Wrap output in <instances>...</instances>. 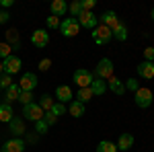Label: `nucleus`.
<instances>
[{"label": "nucleus", "mask_w": 154, "mask_h": 152, "mask_svg": "<svg viewBox=\"0 0 154 152\" xmlns=\"http://www.w3.org/2000/svg\"><path fill=\"white\" fill-rule=\"evenodd\" d=\"M93 76H95V78H101V80H109V78L113 76V62H111L109 58L99 60V64H97Z\"/></svg>", "instance_id": "nucleus-1"}, {"label": "nucleus", "mask_w": 154, "mask_h": 152, "mask_svg": "<svg viewBox=\"0 0 154 152\" xmlns=\"http://www.w3.org/2000/svg\"><path fill=\"white\" fill-rule=\"evenodd\" d=\"M111 39H113V31H111L109 27L99 23L95 29H93V41H95L97 45H105V43H109Z\"/></svg>", "instance_id": "nucleus-2"}, {"label": "nucleus", "mask_w": 154, "mask_h": 152, "mask_svg": "<svg viewBox=\"0 0 154 152\" xmlns=\"http://www.w3.org/2000/svg\"><path fill=\"white\" fill-rule=\"evenodd\" d=\"M60 31L64 37H76L78 31H80V25H78V19L74 17H66L62 23H60Z\"/></svg>", "instance_id": "nucleus-3"}, {"label": "nucleus", "mask_w": 154, "mask_h": 152, "mask_svg": "<svg viewBox=\"0 0 154 152\" xmlns=\"http://www.w3.org/2000/svg\"><path fill=\"white\" fill-rule=\"evenodd\" d=\"M154 95H152V91L150 88H146V86H140L136 93H134V101H136V105L138 107H142V109H146V107H150L152 105V99Z\"/></svg>", "instance_id": "nucleus-4"}, {"label": "nucleus", "mask_w": 154, "mask_h": 152, "mask_svg": "<svg viewBox=\"0 0 154 152\" xmlns=\"http://www.w3.org/2000/svg\"><path fill=\"white\" fill-rule=\"evenodd\" d=\"M43 113H45V111H43V109L39 107V103H35V101L23 107V117L29 119V121H33V123L39 121V119H43Z\"/></svg>", "instance_id": "nucleus-5"}, {"label": "nucleus", "mask_w": 154, "mask_h": 152, "mask_svg": "<svg viewBox=\"0 0 154 152\" xmlns=\"http://www.w3.org/2000/svg\"><path fill=\"white\" fill-rule=\"evenodd\" d=\"M93 80H95V76H93V72H91V70L78 68V70L74 72V82H76V84H78L80 88H88Z\"/></svg>", "instance_id": "nucleus-6"}, {"label": "nucleus", "mask_w": 154, "mask_h": 152, "mask_svg": "<svg viewBox=\"0 0 154 152\" xmlns=\"http://www.w3.org/2000/svg\"><path fill=\"white\" fill-rule=\"evenodd\" d=\"M19 86H21V91L25 93H33L37 86V76L33 72H25L23 76H21V80H19Z\"/></svg>", "instance_id": "nucleus-7"}, {"label": "nucleus", "mask_w": 154, "mask_h": 152, "mask_svg": "<svg viewBox=\"0 0 154 152\" xmlns=\"http://www.w3.org/2000/svg\"><path fill=\"white\" fill-rule=\"evenodd\" d=\"M31 43H33L35 47H39V49L48 47L49 45V31H45V29H37V31H33Z\"/></svg>", "instance_id": "nucleus-8"}, {"label": "nucleus", "mask_w": 154, "mask_h": 152, "mask_svg": "<svg viewBox=\"0 0 154 152\" xmlns=\"http://www.w3.org/2000/svg\"><path fill=\"white\" fill-rule=\"evenodd\" d=\"M21 66H23V62L21 58H17V56H8L6 60H2V68H4V74H17V72L21 70Z\"/></svg>", "instance_id": "nucleus-9"}, {"label": "nucleus", "mask_w": 154, "mask_h": 152, "mask_svg": "<svg viewBox=\"0 0 154 152\" xmlns=\"http://www.w3.org/2000/svg\"><path fill=\"white\" fill-rule=\"evenodd\" d=\"M78 25L80 27H86V29H95L97 25H99V17L93 14L91 11H82L80 17H78Z\"/></svg>", "instance_id": "nucleus-10"}, {"label": "nucleus", "mask_w": 154, "mask_h": 152, "mask_svg": "<svg viewBox=\"0 0 154 152\" xmlns=\"http://www.w3.org/2000/svg\"><path fill=\"white\" fill-rule=\"evenodd\" d=\"M0 152H25V140L23 138H12V140L4 142Z\"/></svg>", "instance_id": "nucleus-11"}, {"label": "nucleus", "mask_w": 154, "mask_h": 152, "mask_svg": "<svg viewBox=\"0 0 154 152\" xmlns=\"http://www.w3.org/2000/svg\"><path fill=\"white\" fill-rule=\"evenodd\" d=\"M107 88L111 91V93H115L117 97H121V95H125V84L119 80L117 76H111L109 80H107Z\"/></svg>", "instance_id": "nucleus-12"}, {"label": "nucleus", "mask_w": 154, "mask_h": 152, "mask_svg": "<svg viewBox=\"0 0 154 152\" xmlns=\"http://www.w3.org/2000/svg\"><path fill=\"white\" fill-rule=\"evenodd\" d=\"M56 99H58L60 103H70L72 99H74V95H72V88L70 86H66V84H62V86H58L56 88Z\"/></svg>", "instance_id": "nucleus-13"}, {"label": "nucleus", "mask_w": 154, "mask_h": 152, "mask_svg": "<svg viewBox=\"0 0 154 152\" xmlns=\"http://www.w3.org/2000/svg\"><path fill=\"white\" fill-rule=\"evenodd\" d=\"M21 93H23V91H21L19 82H12L11 86L6 88V95H4V99H6V101H4V103H8V105H11V103H14V101H19Z\"/></svg>", "instance_id": "nucleus-14"}, {"label": "nucleus", "mask_w": 154, "mask_h": 152, "mask_svg": "<svg viewBox=\"0 0 154 152\" xmlns=\"http://www.w3.org/2000/svg\"><path fill=\"white\" fill-rule=\"evenodd\" d=\"M8 126H11V134L14 138H21L25 134V121L21 117H12L11 121H8Z\"/></svg>", "instance_id": "nucleus-15"}, {"label": "nucleus", "mask_w": 154, "mask_h": 152, "mask_svg": "<svg viewBox=\"0 0 154 152\" xmlns=\"http://www.w3.org/2000/svg\"><path fill=\"white\" fill-rule=\"evenodd\" d=\"M101 25H105V27H109V29L113 31V29H115V27L119 25L117 14H115L113 11H107V12H103V14H101Z\"/></svg>", "instance_id": "nucleus-16"}, {"label": "nucleus", "mask_w": 154, "mask_h": 152, "mask_svg": "<svg viewBox=\"0 0 154 152\" xmlns=\"http://www.w3.org/2000/svg\"><path fill=\"white\" fill-rule=\"evenodd\" d=\"M138 74L142 78H154V62H140L138 64Z\"/></svg>", "instance_id": "nucleus-17"}, {"label": "nucleus", "mask_w": 154, "mask_h": 152, "mask_svg": "<svg viewBox=\"0 0 154 152\" xmlns=\"http://www.w3.org/2000/svg\"><path fill=\"white\" fill-rule=\"evenodd\" d=\"M49 11L54 17H66V12H68V6H66V2L64 0H54L51 4H49Z\"/></svg>", "instance_id": "nucleus-18"}, {"label": "nucleus", "mask_w": 154, "mask_h": 152, "mask_svg": "<svg viewBox=\"0 0 154 152\" xmlns=\"http://www.w3.org/2000/svg\"><path fill=\"white\" fill-rule=\"evenodd\" d=\"M12 117H14V111L8 103H0V123H8Z\"/></svg>", "instance_id": "nucleus-19"}, {"label": "nucleus", "mask_w": 154, "mask_h": 152, "mask_svg": "<svg viewBox=\"0 0 154 152\" xmlns=\"http://www.w3.org/2000/svg\"><path fill=\"white\" fill-rule=\"evenodd\" d=\"M91 91L95 97H101V95H105L107 91V80H101V78H95V80L91 82Z\"/></svg>", "instance_id": "nucleus-20"}, {"label": "nucleus", "mask_w": 154, "mask_h": 152, "mask_svg": "<svg viewBox=\"0 0 154 152\" xmlns=\"http://www.w3.org/2000/svg\"><path fill=\"white\" fill-rule=\"evenodd\" d=\"M134 146V136L131 134H121L117 142V150H130Z\"/></svg>", "instance_id": "nucleus-21"}, {"label": "nucleus", "mask_w": 154, "mask_h": 152, "mask_svg": "<svg viewBox=\"0 0 154 152\" xmlns=\"http://www.w3.org/2000/svg\"><path fill=\"white\" fill-rule=\"evenodd\" d=\"M93 97H95V95H93V91H91V86H88V88H78V93H76V99H74V101H78V103L86 105Z\"/></svg>", "instance_id": "nucleus-22"}, {"label": "nucleus", "mask_w": 154, "mask_h": 152, "mask_svg": "<svg viewBox=\"0 0 154 152\" xmlns=\"http://www.w3.org/2000/svg\"><path fill=\"white\" fill-rule=\"evenodd\" d=\"M68 113L72 117H82L84 115V105L82 103H78V101H70V105H68Z\"/></svg>", "instance_id": "nucleus-23"}, {"label": "nucleus", "mask_w": 154, "mask_h": 152, "mask_svg": "<svg viewBox=\"0 0 154 152\" xmlns=\"http://www.w3.org/2000/svg\"><path fill=\"white\" fill-rule=\"evenodd\" d=\"M113 37H115L117 41H125V39H128V27L121 23V21H119V25L113 29Z\"/></svg>", "instance_id": "nucleus-24"}, {"label": "nucleus", "mask_w": 154, "mask_h": 152, "mask_svg": "<svg viewBox=\"0 0 154 152\" xmlns=\"http://www.w3.org/2000/svg\"><path fill=\"white\" fill-rule=\"evenodd\" d=\"M6 43L14 49H19V31L17 29H11V31H6Z\"/></svg>", "instance_id": "nucleus-25"}, {"label": "nucleus", "mask_w": 154, "mask_h": 152, "mask_svg": "<svg viewBox=\"0 0 154 152\" xmlns=\"http://www.w3.org/2000/svg\"><path fill=\"white\" fill-rule=\"evenodd\" d=\"M97 152H117V146L113 144V142H99V146H97Z\"/></svg>", "instance_id": "nucleus-26"}, {"label": "nucleus", "mask_w": 154, "mask_h": 152, "mask_svg": "<svg viewBox=\"0 0 154 152\" xmlns=\"http://www.w3.org/2000/svg\"><path fill=\"white\" fill-rule=\"evenodd\" d=\"M68 12H70L74 19H78V17H80V12H82V2H80V0L72 2L70 6H68Z\"/></svg>", "instance_id": "nucleus-27"}, {"label": "nucleus", "mask_w": 154, "mask_h": 152, "mask_svg": "<svg viewBox=\"0 0 154 152\" xmlns=\"http://www.w3.org/2000/svg\"><path fill=\"white\" fill-rule=\"evenodd\" d=\"M39 107H41L43 111H49V109L54 107V99H51L49 95H43V97L39 99Z\"/></svg>", "instance_id": "nucleus-28"}, {"label": "nucleus", "mask_w": 154, "mask_h": 152, "mask_svg": "<svg viewBox=\"0 0 154 152\" xmlns=\"http://www.w3.org/2000/svg\"><path fill=\"white\" fill-rule=\"evenodd\" d=\"M49 113H51V115H56V117L64 115V113H66V105H64V103H54V107L49 109Z\"/></svg>", "instance_id": "nucleus-29"}, {"label": "nucleus", "mask_w": 154, "mask_h": 152, "mask_svg": "<svg viewBox=\"0 0 154 152\" xmlns=\"http://www.w3.org/2000/svg\"><path fill=\"white\" fill-rule=\"evenodd\" d=\"M11 51H12V47L8 45L6 41H2V43H0V58H2V60H6L8 56H12Z\"/></svg>", "instance_id": "nucleus-30"}, {"label": "nucleus", "mask_w": 154, "mask_h": 152, "mask_svg": "<svg viewBox=\"0 0 154 152\" xmlns=\"http://www.w3.org/2000/svg\"><path fill=\"white\" fill-rule=\"evenodd\" d=\"M123 84H125V91H134V93L140 88V82L136 80V78H128V80L123 82Z\"/></svg>", "instance_id": "nucleus-31"}, {"label": "nucleus", "mask_w": 154, "mask_h": 152, "mask_svg": "<svg viewBox=\"0 0 154 152\" xmlns=\"http://www.w3.org/2000/svg\"><path fill=\"white\" fill-rule=\"evenodd\" d=\"M12 84V78H11V74H0V88H8Z\"/></svg>", "instance_id": "nucleus-32"}, {"label": "nucleus", "mask_w": 154, "mask_h": 152, "mask_svg": "<svg viewBox=\"0 0 154 152\" xmlns=\"http://www.w3.org/2000/svg\"><path fill=\"white\" fill-rule=\"evenodd\" d=\"M48 129H49V126L45 123V121H43V119H39V121H35V132L39 134V136H41V134H45Z\"/></svg>", "instance_id": "nucleus-33"}, {"label": "nucleus", "mask_w": 154, "mask_h": 152, "mask_svg": "<svg viewBox=\"0 0 154 152\" xmlns=\"http://www.w3.org/2000/svg\"><path fill=\"white\" fill-rule=\"evenodd\" d=\"M19 103H23V107L25 105H29V103H33V93H21V97H19Z\"/></svg>", "instance_id": "nucleus-34"}, {"label": "nucleus", "mask_w": 154, "mask_h": 152, "mask_svg": "<svg viewBox=\"0 0 154 152\" xmlns=\"http://www.w3.org/2000/svg\"><path fill=\"white\" fill-rule=\"evenodd\" d=\"M45 23H48L49 29H60V19H58V17H54V14L48 17V21H45Z\"/></svg>", "instance_id": "nucleus-35"}, {"label": "nucleus", "mask_w": 154, "mask_h": 152, "mask_svg": "<svg viewBox=\"0 0 154 152\" xmlns=\"http://www.w3.org/2000/svg\"><path fill=\"white\" fill-rule=\"evenodd\" d=\"M43 121H45L48 126H54V123L58 121V117H56V115H51L49 111H45V113H43Z\"/></svg>", "instance_id": "nucleus-36"}, {"label": "nucleus", "mask_w": 154, "mask_h": 152, "mask_svg": "<svg viewBox=\"0 0 154 152\" xmlns=\"http://www.w3.org/2000/svg\"><path fill=\"white\" fill-rule=\"evenodd\" d=\"M144 60L146 62H154V47H146L144 49Z\"/></svg>", "instance_id": "nucleus-37"}, {"label": "nucleus", "mask_w": 154, "mask_h": 152, "mask_svg": "<svg viewBox=\"0 0 154 152\" xmlns=\"http://www.w3.org/2000/svg\"><path fill=\"white\" fill-rule=\"evenodd\" d=\"M49 66H51V60L49 58H43L41 62H39V70H43V72L49 70Z\"/></svg>", "instance_id": "nucleus-38"}, {"label": "nucleus", "mask_w": 154, "mask_h": 152, "mask_svg": "<svg viewBox=\"0 0 154 152\" xmlns=\"http://www.w3.org/2000/svg\"><path fill=\"white\" fill-rule=\"evenodd\" d=\"M82 2V11H93L95 8V0H80Z\"/></svg>", "instance_id": "nucleus-39"}, {"label": "nucleus", "mask_w": 154, "mask_h": 152, "mask_svg": "<svg viewBox=\"0 0 154 152\" xmlns=\"http://www.w3.org/2000/svg\"><path fill=\"white\" fill-rule=\"evenodd\" d=\"M8 19H11V14L6 11H0V25H4V23H8Z\"/></svg>", "instance_id": "nucleus-40"}, {"label": "nucleus", "mask_w": 154, "mask_h": 152, "mask_svg": "<svg viewBox=\"0 0 154 152\" xmlns=\"http://www.w3.org/2000/svg\"><path fill=\"white\" fill-rule=\"evenodd\" d=\"M0 6L2 8H8V6H12V0H0Z\"/></svg>", "instance_id": "nucleus-41"}, {"label": "nucleus", "mask_w": 154, "mask_h": 152, "mask_svg": "<svg viewBox=\"0 0 154 152\" xmlns=\"http://www.w3.org/2000/svg\"><path fill=\"white\" fill-rule=\"evenodd\" d=\"M0 74H4V68H2V62H0Z\"/></svg>", "instance_id": "nucleus-42"}, {"label": "nucleus", "mask_w": 154, "mask_h": 152, "mask_svg": "<svg viewBox=\"0 0 154 152\" xmlns=\"http://www.w3.org/2000/svg\"><path fill=\"white\" fill-rule=\"evenodd\" d=\"M150 17H152V21H154V8H152V12H150Z\"/></svg>", "instance_id": "nucleus-43"}, {"label": "nucleus", "mask_w": 154, "mask_h": 152, "mask_svg": "<svg viewBox=\"0 0 154 152\" xmlns=\"http://www.w3.org/2000/svg\"><path fill=\"white\" fill-rule=\"evenodd\" d=\"M0 91H2V88H0Z\"/></svg>", "instance_id": "nucleus-44"}]
</instances>
